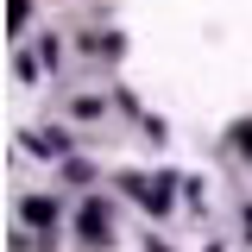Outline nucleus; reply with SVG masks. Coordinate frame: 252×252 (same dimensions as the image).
I'll return each instance as SVG.
<instances>
[{"instance_id": "obj_1", "label": "nucleus", "mask_w": 252, "mask_h": 252, "mask_svg": "<svg viewBox=\"0 0 252 252\" xmlns=\"http://www.w3.org/2000/svg\"><path fill=\"white\" fill-rule=\"evenodd\" d=\"M82 233H89V240H107V208H82Z\"/></svg>"}, {"instance_id": "obj_2", "label": "nucleus", "mask_w": 252, "mask_h": 252, "mask_svg": "<svg viewBox=\"0 0 252 252\" xmlns=\"http://www.w3.org/2000/svg\"><path fill=\"white\" fill-rule=\"evenodd\" d=\"M26 220H32V227H51V220H57V208H51V202H38V195H32V202H26Z\"/></svg>"}, {"instance_id": "obj_3", "label": "nucleus", "mask_w": 252, "mask_h": 252, "mask_svg": "<svg viewBox=\"0 0 252 252\" xmlns=\"http://www.w3.org/2000/svg\"><path fill=\"white\" fill-rule=\"evenodd\" d=\"M240 145H246V152H252V126H240Z\"/></svg>"}]
</instances>
